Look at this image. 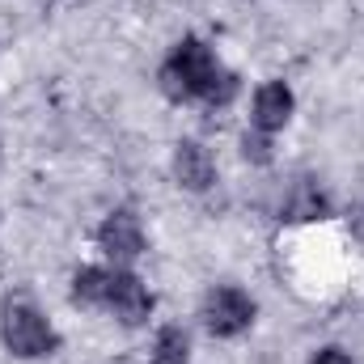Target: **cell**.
I'll return each instance as SVG.
<instances>
[{
    "label": "cell",
    "mask_w": 364,
    "mask_h": 364,
    "mask_svg": "<svg viewBox=\"0 0 364 364\" xmlns=\"http://www.w3.org/2000/svg\"><path fill=\"white\" fill-rule=\"evenodd\" d=\"M279 216H284V220H296V225H305V220H326V216H331V199H326V191H322L318 182L305 178L288 191Z\"/></svg>",
    "instance_id": "ba28073f"
},
{
    "label": "cell",
    "mask_w": 364,
    "mask_h": 364,
    "mask_svg": "<svg viewBox=\"0 0 364 364\" xmlns=\"http://www.w3.org/2000/svg\"><path fill=\"white\" fill-rule=\"evenodd\" d=\"M242 153H246V161H255V166H267L272 161V136H263V132H246L242 136Z\"/></svg>",
    "instance_id": "7c38bea8"
},
{
    "label": "cell",
    "mask_w": 364,
    "mask_h": 364,
    "mask_svg": "<svg viewBox=\"0 0 364 364\" xmlns=\"http://www.w3.org/2000/svg\"><path fill=\"white\" fill-rule=\"evenodd\" d=\"M102 309H110L123 326H144L153 318V292L144 288V279L127 267H110V284H106V301Z\"/></svg>",
    "instance_id": "277c9868"
},
{
    "label": "cell",
    "mask_w": 364,
    "mask_h": 364,
    "mask_svg": "<svg viewBox=\"0 0 364 364\" xmlns=\"http://www.w3.org/2000/svg\"><path fill=\"white\" fill-rule=\"evenodd\" d=\"M292 110H296V97H292V90H288V81H263V85L255 90L250 127H255V132H263V136H275V132H284V127H288Z\"/></svg>",
    "instance_id": "8992f818"
},
{
    "label": "cell",
    "mask_w": 364,
    "mask_h": 364,
    "mask_svg": "<svg viewBox=\"0 0 364 364\" xmlns=\"http://www.w3.org/2000/svg\"><path fill=\"white\" fill-rule=\"evenodd\" d=\"M174 178H178L182 191H195V195L216 182V161L199 140H178L174 144Z\"/></svg>",
    "instance_id": "52a82bcc"
},
{
    "label": "cell",
    "mask_w": 364,
    "mask_h": 364,
    "mask_svg": "<svg viewBox=\"0 0 364 364\" xmlns=\"http://www.w3.org/2000/svg\"><path fill=\"white\" fill-rule=\"evenodd\" d=\"M237 90H242V81H237V73H229V68H220L216 73V81H212V90H208V106H229L233 97H237Z\"/></svg>",
    "instance_id": "8fae6325"
},
{
    "label": "cell",
    "mask_w": 364,
    "mask_h": 364,
    "mask_svg": "<svg viewBox=\"0 0 364 364\" xmlns=\"http://www.w3.org/2000/svg\"><path fill=\"white\" fill-rule=\"evenodd\" d=\"M97 246L106 250V259H114V267H127L144 255V225L136 212L114 208L102 225H97Z\"/></svg>",
    "instance_id": "5b68a950"
},
{
    "label": "cell",
    "mask_w": 364,
    "mask_h": 364,
    "mask_svg": "<svg viewBox=\"0 0 364 364\" xmlns=\"http://www.w3.org/2000/svg\"><path fill=\"white\" fill-rule=\"evenodd\" d=\"M149 364H191V339L182 326H161L153 339V356Z\"/></svg>",
    "instance_id": "9c48e42d"
},
{
    "label": "cell",
    "mask_w": 364,
    "mask_h": 364,
    "mask_svg": "<svg viewBox=\"0 0 364 364\" xmlns=\"http://www.w3.org/2000/svg\"><path fill=\"white\" fill-rule=\"evenodd\" d=\"M309 364H352V356H348L343 348H322V352H314Z\"/></svg>",
    "instance_id": "4fadbf2b"
},
{
    "label": "cell",
    "mask_w": 364,
    "mask_h": 364,
    "mask_svg": "<svg viewBox=\"0 0 364 364\" xmlns=\"http://www.w3.org/2000/svg\"><path fill=\"white\" fill-rule=\"evenodd\" d=\"M203 326L216 339H237V335H246L255 326V301L242 288L220 284V288H212L203 296Z\"/></svg>",
    "instance_id": "3957f363"
},
{
    "label": "cell",
    "mask_w": 364,
    "mask_h": 364,
    "mask_svg": "<svg viewBox=\"0 0 364 364\" xmlns=\"http://www.w3.org/2000/svg\"><path fill=\"white\" fill-rule=\"evenodd\" d=\"M106 284H110V267H81L73 275V301L77 305H102Z\"/></svg>",
    "instance_id": "30bf717a"
},
{
    "label": "cell",
    "mask_w": 364,
    "mask_h": 364,
    "mask_svg": "<svg viewBox=\"0 0 364 364\" xmlns=\"http://www.w3.org/2000/svg\"><path fill=\"white\" fill-rule=\"evenodd\" d=\"M352 229H356V233H360V237H364V208H360V212H356V216H352Z\"/></svg>",
    "instance_id": "5bb4252c"
},
{
    "label": "cell",
    "mask_w": 364,
    "mask_h": 364,
    "mask_svg": "<svg viewBox=\"0 0 364 364\" xmlns=\"http://www.w3.org/2000/svg\"><path fill=\"white\" fill-rule=\"evenodd\" d=\"M0 343L17 360H43V356H51L60 348V335L43 318L38 305H30V301L17 296V301H4L0 305Z\"/></svg>",
    "instance_id": "7a4b0ae2"
},
{
    "label": "cell",
    "mask_w": 364,
    "mask_h": 364,
    "mask_svg": "<svg viewBox=\"0 0 364 364\" xmlns=\"http://www.w3.org/2000/svg\"><path fill=\"white\" fill-rule=\"evenodd\" d=\"M216 73H220L216 51L199 34H186L178 47L166 55L157 81H161V93L170 102H203L208 90H212V81H216Z\"/></svg>",
    "instance_id": "6da1fadb"
}]
</instances>
